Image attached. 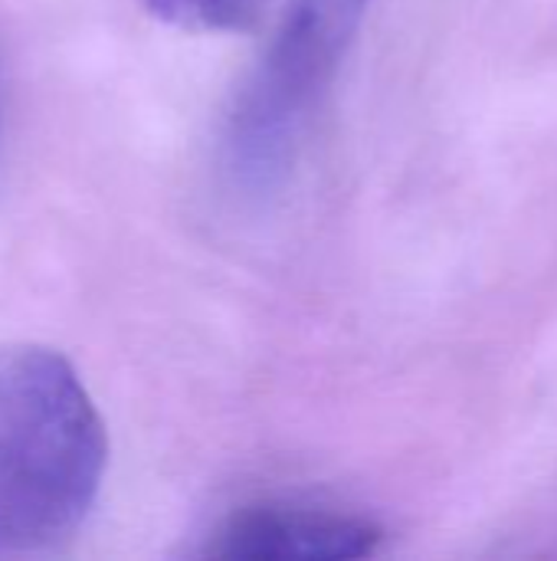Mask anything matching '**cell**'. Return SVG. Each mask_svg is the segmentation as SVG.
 <instances>
[{
  "instance_id": "6da1fadb",
  "label": "cell",
  "mask_w": 557,
  "mask_h": 561,
  "mask_svg": "<svg viewBox=\"0 0 557 561\" xmlns=\"http://www.w3.org/2000/svg\"><path fill=\"white\" fill-rule=\"evenodd\" d=\"M108 460L105 424L53 348L0 352V556L69 539L89 516Z\"/></svg>"
},
{
  "instance_id": "7a4b0ae2",
  "label": "cell",
  "mask_w": 557,
  "mask_h": 561,
  "mask_svg": "<svg viewBox=\"0 0 557 561\" xmlns=\"http://www.w3.org/2000/svg\"><path fill=\"white\" fill-rule=\"evenodd\" d=\"M368 0H292L263 66L230 118V164L246 184H269L328 85Z\"/></svg>"
},
{
  "instance_id": "3957f363",
  "label": "cell",
  "mask_w": 557,
  "mask_h": 561,
  "mask_svg": "<svg viewBox=\"0 0 557 561\" xmlns=\"http://www.w3.org/2000/svg\"><path fill=\"white\" fill-rule=\"evenodd\" d=\"M381 529L361 516L263 503L233 513L204 546L207 559L348 561L378 552Z\"/></svg>"
},
{
  "instance_id": "277c9868",
  "label": "cell",
  "mask_w": 557,
  "mask_h": 561,
  "mask_svg": "<svg viewBox=\"0 0 557 561\" xmlns=\"http://www.w3.org/2000/svg\"><path fill=\"white\" fill-rule=\"evenodd\" d=\"M151 16L190 30V33H233L246 30L256 16L263 0H141Z\"/></svg>"
}]
</instances>
